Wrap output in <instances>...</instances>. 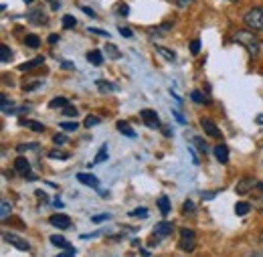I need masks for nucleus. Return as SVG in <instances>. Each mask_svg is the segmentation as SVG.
Returning a JSON list of instances; mask_svg holds the SVG:
<instances>
[{
	"label": "nucleus",
	"instance_id": "obj_1",
	"mask_svg": "<svg viewBox=\"0 0 263 257\" xmlns=\"http://www.w3.org/2000/svg\"><path fill=\"white\" fill-rule=\"evenodd\" d=\"M233 41H235L237 45L245 47L251 57H257V55L261 53V43H259L257 34L253 31H249V29H247V31H237L233 34Z\"/></svg>",
	"mask_w": 263,
	"mask_h": 257
},
{
	"label": "nucleus",
	"instance_id": "obj_2",
	"mask_svg": "<svg viewBox=\"0 0 263 257\" xmlns=\"http://www.w3.org/2000/svg\"><path fill=\"white\" fill-rule=\"evenodd\" d=\"M243 23L249 31L253 32H261L263 31V6H255V8H249L243 16Z\"/></svg>",
	"mask_w": 263,
	"mask_h": 257
},
{
	"label": "nucleus",
	"instance_id": "obj_3",
	"mask_svg": "<svg viewBox=\"0 0 263 257\" xmlns=\"http://www.w3.org/2000/svg\"><path fill=\"white\" fill-rule=\"evenodd\" d=\"M174 233V225L172 223H168V221H162V223H158L156 229H154V233H152V239H150V247H156L158 245V241H162L164 237L168 235H172Z\"/></svg>",
	"mask_w": 263,
	"mask_h": 257
},
{
	"label": "nucleus",
	"instance_id": "obj_4",
	"mask_svg": "<svg viewBox=\"0 0 263 257\" xmlns=\"http://www.w3.org/2000/svg\"><path fill=\"white\" fill-rule=\"evenodd\" d=\"M195 243H197L195 231H191V229H180V249H182V251H193V249H195Z\"/></svg>",
	"mask_w": 263,
	"mask_h": 257
},
{
	"label": "nucleus",
	"instance_id": "obj_5",
	"mask_svg": "<svg viewBox=\"0 0 263 257\" xmlns=\"http://www.w3.org/2000/svg\"><path fill=\"white\" fill-rule=\"evenodd\" d=\"M2 239H4L6 243H10L12 247H16L18 251H29V249H31V245H29L23 237H18V235H14V233H4Z\"/></svg>",
	"mask_w": 263,
	"mask_h": 257
},
{
	"label": "nucleus",
	"instance_id": "obj_6",
	"mask_svg": "<svg viewBox=\"0 0 263 257\" xmlns=\"http://www.w3.org/2000/svg\"><path fill=\"white\" fill-rule=\"evenodd\" d=\"M27 19H29V23H31V25H36V27H43V25H47V23H49L47 12H45L43 8H31V10L27 12Z\"/></svg>",
	"mask_w": 263,
	"mask_h": 257
},
{
	"label": "nucleus",
	"instance_id": "obj_7",
	"mask_svg": "<svg viewBox=\"0 0 263 257\" xmlns=\"http://www.w3.org/2000/svg\"><path fill=\"white\" fill-rule=\"evenodd\" d=\"M140 116H142V120H144V124H146L148 128L156 130L158 126H160V120H158V116H156L154 109H142Z\"/></svg>",
	"mask_w": 263,
	"mask_h": 257
},
{
	"label": "nucleus",
	"instance_id": "obj_8",
	"mask_svg": "<svg viewBox=\"0 0 263 257\" xmlns=\"http://www.w3.org/2000/svg\"><path fill=\"white\" fill-rule=\"evenodd\" d=\"M14 170H16L21 176L29 178V176H31V162L27 160V158H23V156H18V158L14 160Z\"/></svg>",
	"mask_w": 263,
	"mask_h": 257
},
{
	"label": "nucleus",
	"instance_id": "obj_9",
	"mask_svg": "<svg viewBox=\"0 0 263 257\" xmlns=\"http://www.w3.org/2000/svg\"><path fill=\"white\" fill-rule=\"evenodd\" d=\"M49 223L53 227H57V229H69L71 227V219L67 217V215H61V213H57V215H51L49 217Z\"/></svg>",
	"mask_w": 263,
	"mask_h": 257
},
{
	"label": "nucleus",
	"instance_id": "obj_10",
	"mask_svg": "<svg viewBox=\"0 0 263 257\" xmlns=\"http://www.w3.org/2000/svg\"><path fill=\"white\" fill-rule=\"evenodd\" d=\"M200 126H202V130H204V134L211 136V138H219V136H221V132H219V128H217V124H215L213 120H209V118H202V120H200Z\"/></svg>",
	"mask_w": 263,
	"mask_h": 257
},
{
	"label": "nucleus",
	"instance_id": "obj_11",
	"mask_svg": "<svg viewBox=\"0 0 263 257\" xmlns=\"http://www.w3.org/2000/svg\"><path fill=\"white\" fill-rule=\"evenodd\" d=\"M77 180H79L81 185H85V187H91V189H98L99 187L98 176H93V174H89V172H79V174H77Z\"/></svg>",
	"mask_w": 263,
	"mask_h": 257
},
{
	"label": "nucleus",
	"instance_id": "obj_12",
	"mask_svg": "<svg viewBox=\"0 0 263 257\" xmlns=\"http://www.w3.org/2000/svg\"><path fill=\"white\" fill-rule=\"evenodd\" d=\"M215 158L221 162V164H227V162H229V148H227L225 144L215 146Z\"/></svg>",
	"mask_w": 263,
	"mask_h": 257
},
{
	"label": "nucleus",
	"instance_id": "obj_13",
	"mask_svg": "<svg viewBox=\"0 0 263 257\" xmlns=\"http://www.w3.org/2000/svg\"><path fill=\"white\" fill-rule=\"evenodd\" d=\"M51 243H53L55 247H61V249H67V251H73V253H75V249L69 245V241L63 239V237H59V235H51Z\"/></svg>",
	"mask_w": 263,
	"mask_h": 257
},
{
	"label": "nucleus",
	"instance_id": "obj_14",
	"mask_svg": "<svg viewBox=\"0 0 263 257\" xmlns=\"http://www.w3.org/2000/svg\"><path fill=\"white\" fill-rule=\"evenodd\" d=\"M255 185H257V182H255L253 178H243V180L237 185V193H239V194L247 193V191H249V189H253Z\"/></svg>",
	"mask_w": 263,
	"mask_h": 257
},
{
	"label": "nucleus",
	"instance_id": "obj_15",
	"mask_svg": "<svg viewBox=\"0 0 263 257\" xmlns=\"http://www.w3.org/2000/svg\"><path fill=\"white\" fill-rule=\"evenodd\" d=\"M43 63H45L43 57H34V59L27 61V63L18 65V69H21V71H31V69H34V67H39V65H43Z\"/></svg>",
	"mask_w": 263,
	"mask_h": 257
},
{
	"label": "nucleus",
	"instance_id": "obj_16",
	"mask_svg": "<svg viewBox=\"0 0 263 257\" xmlns=\"http://www.w3.org/2000/svg\"><path fill=\"white\" fill-rule=\"evenodd\" d=\"M87 61L91 65H96V67H99V65L103 63V55H101V51H89L87 53Z\"/></svg>",
	"mask_w": 263,
	"mask_h": 257
},
{
	"label": "nucleus",
	"instance_id": "obj_17",
	"mask_svg": "<svg viewBox=\"0 0 263 257\" xmlns=\"http://www.w3.org/2000/svg\"><path fill=\"white\" fill-rule=\"evenodd\" d=\"M10 213H12V205L4 198V200H2V205H0V219H2V221H6Z\"/></svg>",
	"mask_w": 263,
	"mask_h": 257
},
{
	"label": "nucleus",
	"instance_id": "obj_18",
	"mask_svg": "<svg viewBox=\"0 0 263 257\" xmlns=\"http://www.w3.org/2000/svg\"><path fill=\"white\" fill-rule=\"evenodd\" d=\"M249 211H251V205L249 203H237L235 205V215L237 217H245Z\"/></svg>",
	"mask_w": 263,
	"mask_h": 257
},
{
	"label": "nucleus",
	"instance_id": "obj_19",
	"mask_svg": "<svg viewBox=\"0 0 263 257\" xmlns=\"http://www.w3.org/2000/svg\"><path fill=\"white\" fill-rule=\"evenodd\" d=\"M158 209H160V213H162L164 217L170 213V200H168V196H166V194H162V196L158 198Z\"/></svg>",
	"mask_w": 263,
	"mask_h": 257
},
{
	"label": "nucleus",
	"instance_id": "obj_20",
	"mask_svg": "<svg viewBox=\"0 0 263 257\" xmlns=\"http://www.w3.org/2000/svg\"><path fill=\"white\" fill-rule=\"evenodd\" d=\"M21 124H23L25 128L33 130V132H45V126H43L41 122H33V120H23Z\"/></svg>",
	"mask_w": 263,
	"mask_h": 257
},
{
	"label": "nucleus",
	"instance_id": "obj_21",
	"mask_svg": "<svg viewBox=\"0 0 263 257\" xmlns=\"http://www.w3.org/2000/svg\"><path fill=\"white\" fill-rule=\"evenodd\" d=\"M118 130H120L124 136H128V138H136V132L132 130V126L128 122H118Z\"/></svg>",
	"mask_w": 263,
	"mask_h": 257
},
{
	"label": "nucleus",
	"instance_id": "obj_22",
	"mask_svg": "<svg viewBox=\"0 0 263 257\" xmlns=\"http://www.w3.org/2000/svg\"><path fill=\"white\" fill-rule=\"evenodd\" d=\"M10 59H12V51H10L6 45H2V47H0V61H2V63H10Z\"/></svg>",
	"mask_w": 263,
	"mask_h": 257
},
{
	"label": "nucleus",
	"instance_id": "obj_23",
	"mask_svg": "<svg viewBox=\"0 0 263 257\" xmlns=\"http://www.w3.org/2000/svg\"><path fill=\"white\" fill-rule=\"evenodd\" d=\"M105 53H107L109 59H122V53L118 51L116 45H107V47H105Z\"/></svg>",
	"mask_w": 263,
	"mask_h": 257
},
{
	"label": "nucleus",
	"instance_id": "obj_24",
	"mask_svg": "<svg viewBox=\"0 0 263 257\" xmlns=\"http://www.w3.org/2000/svg\"><path fill=\"white\" fill-rule=\"evenodd\" d=\"M69 105V99L67 97H55L49 101V107H67Z\"/></svg>",
	"mask_w": 263,
	"mask_h": 257
},
{
	"label": "nucleus",
	"instance_id": "obj_25",
	"mask_svg": "<svg viewBox=\"0 0 263 257\" xmlns=\"http://www.w3.org/2000/svg\"><path fill=\"white\" fill-rule=\"evenodd\" d=\"M156 51H158V53H160V55H162V57H164L166 61H170V63H172V61H174V59H176V55H174V53H172V51H168V49H166V47H156Z\"/></svg>",
	"mask_w": 263,
	"mask_h": 257
},
{
	"label": "nucleus",
	"instance_id": "obj_26",
	"mask_svg": "<svg viewBox=\"0 0 263 257\" xmlns=\"http://www.w3.org/2000/svg\"><path fill=\"white\" fill-rule=\"evenodd\" d=\"M107 158V144H103L101 148H99V152H98V156H96V160L91 162V164H101V162Z\"/></svg>",
	"mask_w": 263,
	"mask_h": 257
},
{
	"label": "nucleus",
	"instance_id": "obj_27",
	"mask_svg": "<svg viewBox=\"0 0 263 257\" xmlns=\"http://www.w3.org/2000/svg\"><path fill=\"white\" fill-rule=\"evenodd\" d=\"M25 43H27V47H31V49H36V47L41 45V39H39L36 34H27Z\"/></svg>",
	"mask_w": 263,
	"mask_h": 257
},
{
	"label": "nucleus",
	"instance_id": "obj_28",
	"mask_svg": "<svg viewBox=\"0 0 263 257\" xmlns=\"http://www.w3.org/2000/svg\"><path fill=\"white\" fill-rule=\"evenodd\" d=\"M49 158H53V160H67V158H69V152H61V150H51V152H49Z\"/></svg>",
	"mask_w": 263,
	"mask_h": 257
},
{
	"label": "nucleus",
	"instance_id": "obj_29",
	"mask_svg": "<svg viewBox=\"0 0 263 257\" xmlns=\"http://www.w3.org/2000/svg\"><path fill=\"white\" fill-rule=\"evenodd\" d=\"M98 87H99V91H116V89H118L116 85H111V83H107V81H103V79H98Z\"/></svg>",
	"mask_w": 263,
	"mask_h": 257
},
{
	"label": "nucleus",
	"instance_id": "obj_30",
	"mask_svg": "<svg viewBox=\"0 0 263 257\" xmlns=\"http://www.w3.org/2000/svg\"><path fill=\"white\" fill-rule=\"evenodd\" d=\"M130 217H140V219H146V217H148V209H144V207H138V209L130 211Z\"/></svg>",
	"mask_w": 263,
	"mask_h": 257
},
{
	"label": "nucleus",
	"instance_id": "obj_31",
	"mask_svg": "<svg viewBox=\"0 0 263 257\" xmlns=\"http://www.w3.org/2000/svg\"><path fill=\"white\" fill-rule=\"evenodd\" d=\"M191 99H193L195 103H209V99H206V97L202 96V94H200L198 89H195V91L191 94Z\"/></svg>",
	"mask_w": 263,
	"mask_h": 257
},
{
	"label": "nucleus",
	"instance_id": "obj_32",
	"mask_svg": "<svg viewBox=\"0 0 263 257\" xmlns=\"http://www.w3.org/2000/svg\"><path fill=\"white\" fill-rule=\"evenodd\" d=\"M182 213H184V215H195V203H193V200H184Z\"/></svg>",
	"mask_w": 263,
	"mask_h": 257
},
{
	"label": "nucleus",
	"instance_id": "obj_33",
	"mask_svg": "<svg viewBox=\"0 0 263 257\" xmlns=\"http://www.w3.org/2000/svg\"><path fill=\"white\" fill-rule=\"evenodd\" d=\"M195 144H197L198 152H202V154H206V152H209V148H206V142H204L200 136H197V138H195Z\"/></svg>",
	"mask_w": 263,
	"mask_h": 257
},
{
	"label": "nucleus",
	"instance_id": "obj_34",
	"mask_svg": "<svg viewBox=\"0 0 263 257\" xmlns=\"http://www.w3.org/2000/svg\"><path fill=\"white\" fill-rule=\"evenodd\" d=\"M0 103H2V114H8L10 107H12V101H8L6 96H0Z\"/></svg>",
	"mask_w": 263,
	"mask_h": 257
},
{
	"label": "nucleus",
	"instance_id": "obj_35",
	"mask_svg": "<svg viewBox=\"0 0 263 257\" xmlns=\"http://www.w3.org/2000/svg\"><path fill=\"white\" fill-rule=\"evenodd\" d=\"M75 25H77L75 16H71V14H67V16H63V27H65V29H73Z\"/></svg>",
	"mask_w": 263,
	"mask_h": 257
},
{
	"label": "nucleus",
	"instance_id": "obj_36",
	"mask_svg": "<svg viewBox=\"0 0 263 257\" xmlns=\"http://www.w3.org/2000/svg\"><path fill=\"white\" fill-rule=\"evenodd\" d=\"M116 12H118L120 16H128V14H130V6H128V4H118V6H116Z\"/></svg>",
	"mask_w": 263,
	"mask_h": 257
},
{
	"label": "nucleus",
	"instance_id": "obj_37",
	"mask_svg": "<svg viewBox=\"0 0 263 257\" xmlns=\"http://www.w3.org/2000/svg\"><path fill=\"white\" fill-rule=\"evenodd\" d=\"M99 122H101L99 118H96V116H89V118H85V122H83V126H85V128H91V126H98Z\"/></svg>",
	"mask_w": 263,
	"mask_h": 257
},
{
	"label": "nucleus",
	"instance_id": "obj_38",
	"mask_svg": "<svg viewBox=\"0 0 263 257\" xmlns=\"http://www.w3.org/2000/svg\"><path fill=\"white\" fill-rule=\"evenodd\" d=\"M39 85H43V81L34 79V83H25V85H23V89H25V91H33V89H36Z\"/></svg>",
	"mask_w": 263,
	"mask_h": 257
},
{
	"label": "nucleus",
	"instance_id": "obj_39",
	"mask_svg": "<svg viewBox=\"0 0 263 257\" xmlns=\"http://www.w3.org/2000/svg\"><path fill=\"white\" fill-rule=\"evenodd\" d=\"M39 144H21V146H16V150L23 154V152H27V150H34Z\"/></svg>",
	"mask_w": 263,
	"mask_h": 257
},
{
	"label": "nucleus",
	"instance_id": "obj_40",
	"mask_svg": "<svg viewBox=\"0 0 263 257\" xmlns=\"http://www.w3.org/2000/svg\"><path fill=\"white\" fill-rule=\"evenodd\" d=\"M61 128L67 130V132H73V130H77L79 126H77V122H63V124H61Z\"/></svg>",
	"mask_w": 263,
	"mask_h": 257
},
{
	"label": "nucleus",
	"instance_id": "obj_41",
	"mask_svg": "<svg viewBox=\"0 0 263 257\" xmlns=\"http://www.w3.org/2000/svg\"><path fill=\"white\" fill-rule=\"evenodd\" d=\"M53 142L55 144H67V136L65 134H55L53 136Z\"/></svg>",
	"mask_w": 263,
	"mask_h": 257
},
{
	"label": "nucleus",
	"instance_id": "obj_42",
	"mask_svg": "<svg viewBox=\"0 0 263 257\" xmlns=\"http://www.w3.org/2000/svg\"><path fill=\"white\" fill-rule=\"evenodd\" d=\"M198 51H200V41L195 39V41L191 43V53H193V55H198Z\"/></svg>",
	"mask_w": 263,
	"mask_h": 257
},
{
	"label": "nucleus",
	"instance_id": "obj_43",
	"mask_svg": "<svg viewBox=\"0 0 263 257\" xmlns=\"http://www.w3.org/2000/svg\"><path fill=\"white\" fill-rule=\"evenodd\" d=\"M63 116H67V118H75V116H77V109H75V107H69V105H67L65 109H63Z\"/></svg>",
	"mask_w": 263,
	"mask_h": 257
},
{
	"label": "nucleus",
	"instance_id": "obj_44",
	"mask_svg": "<svg viewBox=\"0 0 263 257\" xmlns=\"http://www.w3.org/2000/svg\"><path fill=\"white\" fill-rule=\"evenodd\" d=\"M87 32H93V34H99V36H107V39H109V32L101 31V29H93V27H89V29H87Z\"/></svg>",
	"mask_w": 263,
	"mask_h": 257
},
{
	"label": "nucleus",
	"instance_id": "obj_45",
	"mask_svg": "<svg viewBox=\"0 0 263 257\" xmlns=\"http://www.w3.org/2000/svg\"><path fill=\"white\" fill-rule=\"evenodd\" d=\"M118 31H120V34H122V36H126V39H132V34H134V32H132L128 27H120Z\"/></svg>",
	"mask_w": 263,
	"mask_h": 257
},
{
	"label": "nucleus",
	"instance_id": "obj_46",
	"mask_svg": "<svg viewBox=\"0 0 263 257\" xmlns=\"http://www.w3.org/2000/svg\"><path fill=\"white\" fill-rule=\"evenodd\" d=\"M193 2H195V0H176V4H178L180 8H189Z\"/></svg>",
	"mask_w": 263,
	"mask_h": 257
},
{
	"label": "nucleus",
	"instance_id": "obj_47",
	"mask_svg": "<svg viewBox=\"0 0 263 257\" xmlns=\"http://www.w3.org/2000/svg\"><path fill=\"white\" fill-rule=\"evenodd\" d=\"M170 27H172V25H170V23H164V25H162V27H158V29H156V34H164V31H168V29H170Z\"/></svg>",
	"mask_w": 263,
	"mask_h": 257
},
{
	"label": "nucleus",
	"instance_id": "obj_48",
	"mask_svg": "<svg viewBox=\"0 0 263 257\" xmlns=\"http://www.w3.org/2000/svg\"><path fill=\"white\" fill-rule=\"evenodd\" d=\"M105 219H109V215H96V217H91L93 223H101V221H105Z\"/></svg>",
	"mask_w": 263,
	"mask_h": 257
},
{
	"label": "nucleus",
	"instance_id": "obj_49",
	"mask_svg": "<svg viewBox=\"0 0 263 257\" xmlns=\"http://www.w3.org/2000/svg\"><path fill=\"white\" fill-rule=\"evenodd\" d=\"M81 10H83V12H85V14H89V16H91V19H96V12H93V10H91V8H89V6H83V8H81Z\"/></svg>",
	"mask_w": 263,
	"mask_h": 257
},
{
	"label": "nucleus",
	"instance_id": "obj_50",
	"mask_svg": "<svg viewBox=\"0 0 263 257\" xmlns=\"http://www.w3.org/2000/svg\"><path fill=\"white\" fill-rule=\"evenodd\" d=\"M189 154H191V156H193V162H195V164H198L197 152H195V150H193V148H191V146H189Z\"/></svg>",
	"mask_w": 263,
	"mask_h": 257
},
{
	"label": "nucleus",
	"instance_id": "obj_51",
	"mask_svg": "<svg viewBox=\"0 0 263 257\" xmlns=\"http://www.w3.org/2000/svg\"><path fill=\"white\" fill-rule=\"evenodd\" d=\"M172 114H174V116H176V120H178V122H180V124H184V118H182V116H180V112H172Z\"/></svg>",
	"mask_w": 263,
	"mask_h": 257
},
{
	"label": "nucleus",
	"instance_id": "obj_52",
	"mask_svg": "<svg viewBox=\"0 0 263 257\" xmlns=\"http://www.w3.org/2000/svg\"><path fill=\"white\" fill-rule=\"evenodd\" d=\"M247 257H263V251H251Z\"/></svg>",
	"mask_w": 263,
	"mask_h": 257
},
{
	"label": "nucleus",
	"instance_id": "obj_53",
	"mask_svg": "<svg viewBox=\"0 0 263 257\" xmlns=\"http://www.w3.org/2000/svg\"><path fill=\"white\" fill-rule=\"evenodd\" d=\"M57 39H59V36H57V34H51V36H49V43H51V45H53V43H57Z\"/></svg>",
	"mask_w": 263,
	"mask_h": 257
},
{
	"label": "nucleus",
	"instance_id": "obj_54",
	"mask_svg": "<svg viewBox=\"0 0 263 257\" xmlns=\"http://www.w3.org/2000/svg\"><path fill=\"white\" fill-rule=\"evenodd\" d=\"M73 255H75L73 251H67V253H59V255H57V257H73Z\"/></svg>",
	"mask_w": 263,
	"mask_h": 257
},
{
	"label": "nucleus",
	"instance_id": "obj_55",
	"mask_svg": "<svg viewBox=\"0 0 263 257\" xmlns=\"http://www.w3.org/2000/svg\"><path fill=\"white\" fill-rule=\"evenodd\" d=\"M257 189H259V191L263 193V182H257Z\"/></svg>",
	"mask_w": 263,
	"mask_h": 257
},
{
	"label": "nucleus",
	"instance_id": "obj_56",
	"mask_svg": "<svg viewBox=\"0 0 263 257\" xmlns=\"http://www.w3.org/2000/svg\"><path fill=\"white\" fill-rule=\"evenodd\" d=\"M23 2H27V4H31V2H33V0H23Z\"/></svg>",
	"mask_w": 263,
	"mask_h": 257
},
{
	"label": "nucleus",
	"instance_id": "obj_57",
	"mask_svg": "<svg viewBox=\"0 0 263 257\" xmlns=\"http://www.w3.org/2000/svg\"><path fill=\"white\" fill-rule=\"evenodd\" d=\"M227 2H237V0H227Z\"/></svg>",
	"mask_w": 263,
	"mask_h": 257
},
{
	"label": "nucleus",
	"instance_id": "obj_58",
	"mask_svg": "<svg viewBox=\"0 0 263 257\" xmlns=\"http://www.w3.org/2000/svg\"><path fill=\"white\" fill-rule=\"evenodd\" d=\"M261 239H263V233H261Z\"/></svg>",
	"mask_w": 263,
	"mask_h": 257
},
{
	"label": "nucleus",
	"instance_id": "obj_59",
	"mask_svg": "<svg viewBox=\"0 0 263 257\" xmlns=\"http://www.w3.org/2000/svg\"><path fill=\"white\" fill-rule=\"evenodd\" d=\"M73 257H75V255H73Z\"/></svg>",
	"mask_w": 263,
	"mask_h": 257
}]
</instances>
